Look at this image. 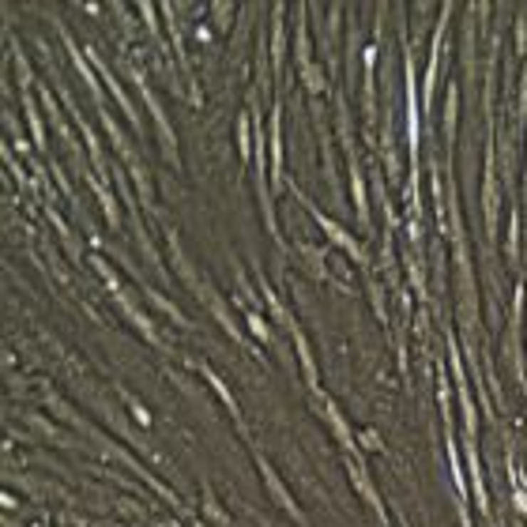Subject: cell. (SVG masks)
Returning <instances> with one entry per match:
<instances>
[{"label": "cell", "mask_w": 527, "mask_h": 527, "mask_svg": "<svg viewBox=\"0 0 527 527\" xmlns=\"http://www.w3.org/2000/svg\"><path fill=\"white\" fill-rule=\"evenodd\" d=\"M125 72H128V79L140 87V98L147 102V110H151V117H155V125H158V143H162V155H166V162L169 166H177L181 158H177V140H174V128H169V121H166V110H162V102H158V95L143 83V72L136 68V64H125Z\"/></svg>", "instance_id": "1"}, {"label": "cell", "mask_w": 527, "mask_h": 527, "mask_svg": "<svg viewBox=\"0 0 527 527\" xmlns=\"http://www.w3.org/2000/svg\"><path fill=\"white\" fill-rule=\"evenodd\" d=\"M196 298L204 301V309H207L211 316H215V320H219V328H222V332H226L234 343H241V347H249V335L241 332V328H237V320H234V313L226 309V301H222V294H219V290L211 286L207 279L200 283V290H196Z\"/></svg>", "instance_id": "2"}, {"label": "cell", "mask_w": 527, "mask_h": 527, "mask_svg": "<svg viewBox=\"0 0 527 527\" xmlns=\"http://www.w3.org/2000/svg\"><path fill=\"white\" fill-rule=\"evenodd\" d=\"M256 467H260V479H264V486H268V494H271L275 505H279V508H283V512H286V516L294 520L298 527H309V523H306V516H301V508L294 505V497H290L286 482L279 479V474H275V467H271L264 456H256Z\"/></svg>", "instance_id": "3"}, {"label": "cell", "mask_w": 527, "mask_h": 527, "mask_svg": "<svg viewBox=\"0 0 527 527\" xmlns=\"http://www.w3.org/2000/svg\"><path fill=\"white\" fill-rule=\"evenodd\" d=\"M87 61H90V68H98V75L105 79V90H110V95L117 98V105H121V113L128 117V125L132 128H136V132H143V117L136 113V105H132V98L125 95V87H121V79H117L110 68H105V61L98 57V53L95 49H87Z\"/></svg>", "instance_id": "4"}, {"label": "cell", "mask_w": 527, "mask_h": 527, "mask_svg": "<svg viewBox=\"0 0 527 527\" xmlns=\"http://www.w3.org/2000/svg\"><path fill=\"white\" fill-rule=\"evenodd\" d=\"M61 26V23H57ZM61 42H64V53H68V61H72V68L79 72V79L90 87V95H95V102H98V110H102V98H105V90H102V83H98V75H95V68H90V61H87V53H79V46H75V38L61 26Z\"/></svg>", "instance_id": "5"}, {"label": "cell", "mask_w": 527, "mask_h": 527, "mask_svg": "<svg viewBox=\"0 0 527 527\" xmlns=\"http://www.w3.org/2000/svg\"><path fill=\"white\" fill-rule=\"evenodd\" d=\"M113 301H117V306H121V313L128 316L132 324H136V332H140L143 339H147L151 347H162V343H166V335L158 332V328L151 324V316L143 313V309L136 306V301H132V294H128V290H121V294H113Z\"/></svg>", "instance_id": "6"}, {"label": "cell", "mask_w": 527, "mask_h": 527, "mask_svg": "<svg viewBox=\"0 0 527 527\" xmlns=\"http://www.w3.org/2000/svg\"><path fill=\"white\" fill-rule=\"evenodd\" d=\"M166 249H169V264H174V271H177V279L184 283V286H189L192 290V294H196V290H200V271H196L192 268V260L189 256H184V249H181V237L174 234V230H166Z\"/></svg>", "instance_id": "7"}, {"label": "cell", "mask_w": 527, "mask_h": 527, "mask_svg": "<svg viewBox=\"0 0 527 527\" xmlns=\"http://www.w3.org/2000/svg\"><path fill=\"white\" fill-rule=\"evenodd\" d=\"M271 184H275V192H283V110H275L271 113Z\"/></svg>", "instance_id": "8"}, {"label": "cell", "mask_w": 527, "mask_h": 527, "mask_svg": "<svg viewBox=\"0 0 527 527\" xmlns=\"http://www.w3.org/2000/svg\"><path fill=\"white\" fill-rule=\"evenodd\" d=\"M283 16H286V4H275L271 8V64L275 72L283 68L286 61V31H283Z\"/></svg>", "instance_id": "9"}, {"label": "cell", "mask_w": 527, "mask_h": 527, "mask_svg": "<svg viewBox=\"0 0 527 527\" xmlns=\"http://www.w3.org/2000/svg\"><path fill=\"white\" fill-rule=\"evenodd\" d=\"M46 215H49V222H53V230H57V237H61V245H64V253H68L75 264H83V241H79V237H75V230L68 226V222H64L61 215H57V211H46Z\"/></svg>", "instance_id": "10"}, {"label": "cell", "mask_w": 527, "mask_h": 527, "mask_svg": "<svg viewBox=\"0 0 527 527\" xmlns=\"http://www.w3.org/2000/svg\"><path fill=\"white\" fill-rule=\"evenodd\" d=\"M98 121H102V128H105V136H110V140H113V147H117V155H121V158H125V162H128V166H136V162H140V158H136V151H132V147H128V140H125V132H121V128H117V121H113V113H110V110H105V105H102V110H98Z\"/></svg>", "instance_id": "11"}, {"label": "cell", "mask_w": 527, "mask_h": 527, "mask_svg": "<svg viewBox=\"0 0 527 527\" xmlns=\"http://www.w3.org/2000/svg\"><path fill=\"white\" fill-rule=\"evenodd\" d=\"M87 181H90V189H95L98 204H102V215H105V222H110V226L117 230V226H121V207H117L113 192H110V184H105V181H98L95 174H87Z\"/></svg>", "instance_id": "12"}, {"label": "cell", "mask_w": 527, "mask_h": 527, "mask_svg": "<svg viewBox=\"0 0 527 527\" xmlns=\"http://www.w3.org/2000/svg\"><path fill=\"white\" fill-rule=\"evenodd\" d=\"M200 373H204V380H207V385H211V392H215L219 400L226 403V411L234 414V422H237V426H241V411H237V403H234V395H230V388H226V385H222V380H219V373H215V369H211V365H200Z\"/></svg>", "instance_id": "13"}, {"label": "cell", "mask_w": 527, "mask_h": 527, "mask_svg": "<svg viewBox=\"0 0 527 527\" xmlns=\"http://www.w3.org/2000/svg\"><path fill=\"white\" fill-rule=\"evenodd\" d=\"M143 294H147V301H151V306L158 309V313H166L169 316V320H174V324H181V328H189V320H184V313L174 306V301H169L166 294H158V290H151V286H143Z\"/></svg>", "instance_id": "14"}, {"label": "cell", "mask_w": 527, "mask_h": 527, "mask_svg": "<svg viewBox=\"0 0 527 527\" xmlns=\"http://www.w3.org/2000/svg\"><path fill=\"white\" fill-rule=\"evenodd\" d=\"M23 110H26V125H31V136L38 143V151H46V125H42V117H38L34 95H23Z\"/></svg>", "instance_id": "15"}, {"label": "cell", "mask_w": 527, "mask_h": 527, "mask_svg": "<svg viewBox=\"0 0 527 527\" xmlns=\"http://www.w3.org/2000/svg\"><path fill=\"white\" fill-rule=\"evenodd\" d=\"M290 339H294V350H298V362H301V369H306V380L309 385H316V362H313V354H309V339L298 332H290Z\"/></svg>", "instance_id": "16"}, {"label": "cell", "mask_w": 527, "mask_h": 527, "mask_svg": "<svg viewBox=\"0 0 527 527\" xmlns=\"http://www.w3.org/2000/svg\"><path fill=\"white\" fill-rule=\"evenodd\" d=\"M298 75H301V87L309 90V98H320L324 90H328V79H324V72L316 68V64H309V68H298Z\"/></svg>", "instance_id": "17"}, {"label": "cell", "mask_w": 527, "mask_h": 527, "mask_svg": "<svg viewBox=\"0 0 527 527\" xmlns=\"http://www.w3.org/2000/svg\"><path fill=\"white\" fill-rule=\"evenodd\" d=\"M200 505H204V516L215 523V527H230V516H226V508L215 501V494H211V486H204V497H200Z\"/></svg>", "instance_id": "18"}, {"label": "cell", "mask_w": 527, "mask_h": 527, "mask_svg": "<svg viewBox=\"0 0 527 527\" xmlns=\"http://www.w3.org/2000/svg\"><path fill=\"white\" fill-rule=\"evenodd\" d=\"M294 57H298V68H309V57H313V42H309V26L306 23H298V31H294Z\"/></svg>", "instance_id": "19"}, {"label": "cell", "mask_w": 527, "mask_h": 527, "mask_svg": "<svg viewBox=\"0 0 527 527\" xmlns=\"http://www.w3.org/2000/svg\"><path fill=\"white\" fill-rule=\"evenodd\" d=\"M245 324H249V332H253L260 343H275V332H271V324L260 316V309H245Z\"/></svg>", "instance_id": "20"}, {"label": "cell", "mask_w": 527, "mask_h": 527, "mask_svg": "<svg viewBox=\"0 0 527 527\" xmlns=\"http://www.w3.org/2000/svg\"><path fill=\"white\" fill-rule=\"evenodd\" d=\"M90 268L98 271V279L105 283V290H110V294H121V279H117V271L110 268V264H105V256H90Z\"/></svg>", "instance_id": "21"}, {"label": "cell", "mask_w": 527, "mask_h": 527, "mask_svg": "<svg viewBox=\"0 0 527 527\" xmlns=\"http://www.w3.org/2000/svg\"><path fill=\"white\" fill-rule=\"evenodd\" d=\"M234 8H237V4H230V0H219V4H211V19H215L219 31H230V23H234Z\"/></svg>", "instance_id": "22"}, {"label": "cell", "mask_w": 527, "mask_h": 527, "mask_svg": "<svg viewBox=\"0 0 527 527\" xmlns=\"http://www.w3.org/2000/svg\"><path fill=\"white\" fill-rule=\"evenodd\" d=\"M117 392H121V400H125V407H128V411H132V418H136L140 426H151V414L143 411V403L136 400V395H132L128 388H117Z\"/></svg>", "instance_id": "23"}, {"label": "cell", "mask_w": 527, "mask_h": 527, "mask_svg": "<svg viewBox=\"0 0 527 527\" xmlns=\"http://www.w3.org/2000/svg\"><path fill=\"white\" fill-rule=\"evenodd\" d=\"M249 128H253V117L249 113H241L237 117V155L249 162Z\"/></svg>", "instance_id": "24"}, {"label": "cell", "mask_w": 527, "mask_h": 527, "mask_svg": "<svg viewBox=\"0 0 527 527\" xmlns=\"http://www.w3.org/2000/svg\"><path fill=\"white\" fill-rule=\"evenodd\" d=\"M136 11H140V19L147 23L151 38H158V42H162V34H158V16H155V4H151V0H140V4H136Z\"/></svg>", "instance_id": "25"}, {"label": "cell", "mask_w": 527, "mask_h": 527, "mask_svg": "<svg viewBox=\"0 0 527 527\" xmlns=\"http://www.w3.org/2000/svg\"><path fill=\"white\" fill-rule=\"evenodd\" d=\"M301 260H306V268H313L316 279H324V264H320V249L313 245H301Z\"/></svg>", "instance_id": "26"}, {"label": "cell", "mask_w": 527, "mask_h": 527, "mask_svg": "<svg viewBox=\"0 0 527 527\" xmlns=\"http://www.w3.org/2000/svg\"><path fill=\"white\" fill-rule=\"evenodd\" d=\"M110 8H113L117 23L125 26V34H128V38H136V19H132V11H125V4H110Z\"/></svg>", "instance_id": "27"}, {"label": "cell", "mask_w": 527, "mask_h": 527, "mask_svg": "<svg viewBox=\"0 0 527 527\" xmlns=\"http://www.w3.org/2000/svg\"><path fill=\"white\" fill-rule=\"evenodd\" d=\"M79 8H83L87 16H102V4H79Z\"/></svg>", "instance_id": "28"}]
</instances>
